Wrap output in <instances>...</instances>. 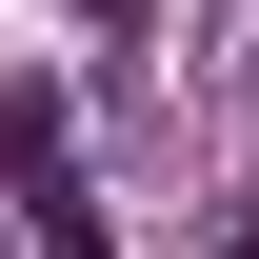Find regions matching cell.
<instances>
[{
	"label": "cell",
	"mask_w": 259,
	"mask_h": 259,
	"mask_svg": "<svg viewBox=\"0 0 259 259\" xmlns=\"http://www.w3.org/2000/svg\"><path fill=\"white\" fill-rule=\"evenodd\" d=\"M20 220H40V259H120V239H100V220H80L60 180H20Z\"/></svg>",
	"instance_id": "6da1fadb"
}]
</instances>
